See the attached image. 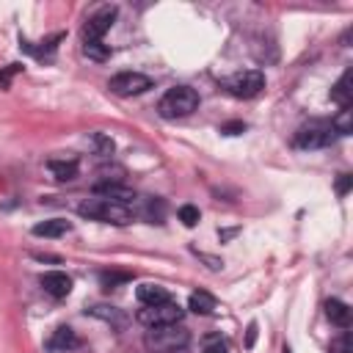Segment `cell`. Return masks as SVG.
<instances>
[{"label": "cell", "mask_w": 353, "mask_h": 353, "mask_svg": "<svg viewBox=\"0 0 353 353\" xmlns=\"http://www.w3.org/2000/svg\"><path fill=\"white\" fill-rule=\"evenodd\" d=\"M77 212L88 221H102V223H113V226H127L135 215L127 204H119V201H108V199H85L77 204Z\"/></svg>", "instance_id": "obj_1"}, {"label": "cell", "mask_w": 353, "mask_h": 353, "mask_svg": "<svg viewBox=\"0 0 353 353\" xmlns=\"http://www.w3.org/2000/svg\"><path fill=\"white\" fill-rule=\"evenodd\" d=\"M188 342H190V334L179 323L149 328L146 336H143V345H146L149 353H185Z\"/></svg>", "instance_id": "obj_2"}, {"label": "cell", "mask_w": 353, "mask_h": 353, "mask_svg": "<svg viewBox=\"0 0 353 353\" xmlns=\"http://www.w3.org/2000/svg\"><path fill=\"white\" fill-rule=\"evenodd\" d=\"M199 108V94L190 88V85H176V88H168L157 105L160 116L163 119H185L190 116L193 110Z\"/></svg>", "instance_id": "obj_3"}, {"label": "cell", "mask_w": 353, "mask_h": 353, "mask_svg": "<svg viewBox=\"0 0 353 353\" xmlns=\"http://www.w3.org/2000/svg\"><path fill=\"white\" fill-rule=\"evenodd\" d=\"M334 138H336V132H334L331 121L314 119V121L303 124V127L295 132V141H292V143H295L298 149H323V146H328Z\"/></svg>", "instance_id": "obj_4"}, {"label": "cell", "mask_w": 353, "mask_h": 353, "mask_svg": "<svg viewBox=\"0 0 353 353\" xmlns=\"http://www.w3.org/2000/svg\"><path fill=\"white\" fill-rule=\"evenodd\" d=\"M182 314H185V312H182L179 303H174V301H163V303L138 309L135 320H138L141 325H146V328H157V325H174V323H179Z\"/></svg>", "instance_id": "obj_5"}, {"label": "cell", "mask_w": 353, "mask_h": 353, "mask_svg": "<svg viewBox=\"0 0 353 353\" xmlns=\"http://www.w3.org/2000/svg\"><path fill=\"white\" fill-rule=\"evenodd\" d=\"M221 85L237 99H251L265 88V74L256 72V69H245V72H237L232 77H223Z\"/></svg>", "instance_id": "obj_6"}, {"label": "cell", "mask_w": 353, "mask_h": 353, "mask_svg": "<svg viewBox=\"0 0 353 353\" xmlns=\"http://www.w3.org/2000/svg\"><path fill=\"white\" fill-rule=\"evenodd\" d=\"M108 88L116 97H138V94H143V91L152 88V77H146L141 72H119L116 77H110Z\"/></svg>", "instance_id": "obj_7"}, {"label": "cell", "mask_w": 353, "mask_h": 353, "mask_svg": "<svg viewBox=\"0 0 353 353\" xmlns=\"http://www.w3.org/2000/svg\"><path fill=\"white\" fill-rule=\"evenodd\" d=\"M113 19H116V6H105L97 14H91L83 25V41H102V36L113 25Z\"/></svg>", "instance_id": "obj_8"}, {"label": "cell", "mask_w": 353, "mask_h": 353, "mask_svg": "<svg viewBox=\"0 0 353 353\" xmlns=\"http://www.w3.org/2000/svg\"><path fill=\"white\" fill-rule=\"evenodd\" d=\"M130 210H132V215H141L149 223H163V218H165V201L157 196H141V199L135 196Z\"/></svg>", "instance_id": "obj_9"}, {"label": "cell", "mask_w": 353, "mask_h": 353, "mask_svg": "<svg viewBox=\"0 0 353 353\" xmlns=\"http://www.w3.org/2000/svg\"><path fill=\"white\" fill-rule=\"evenodd\" d=\"M94 196L108 199V201H119V204H127V207L135 201V193L121 182H97L94 185Z\"/></svg>", "instance_id": "obj_10"}, {"label": "cell", "mask_w": 353, "mask_h": 353, "mask_svg": "<svg viewBox=\"0 0 353 353\" xmlns=\"http://www.w3.org/2000/svg\"><path fill=\"white\" fill-rule=\"evenodd\" d=\"M39 281H41L44 292L52 295V298H66L72 292V279L63 270H47V273H41Z\"/></svg>", "instance_id": "obj_11"}, {"label": "cell", "mask_w": 353, "mask_h": 353, "mask_svg": "<svg viewBox=\"0 0 353 353\" xmlns=\"http://www.w3.org/2000/svg\"><path fill=\"white\" fill-rule=\"evenodd\" d=\"M77 345H80V339H77V334H74L69 325L55 328L52 336L47 339V350H50V353H66V350H74Z\"/></svg>", "instance_id": "obj_12"}, {"label": "cell", "mask_w": 353, "mask_h": 353, "mask_svg": "<svg viewBox=\"0 0 353 353\" xmlns=\"http://www.w3.org/2000/svg\"><path fill=\"white\" fill-rule=\"evenodd\" d=\"M91 317H99V320H105V323H110L113 328H124L130 320H127V314L121 312V309H116V306H105V303H94V306H88L85 309Z\"/></svg>", "instance_id": "obj_13"}, {"label": "cell", "mask_w": 353, "mask_h": 353, "mask_svg": "<svg viewBox=\"0 0 353 353\" xmlns=\"http://www.w3.org/2000/svg\"><path fill=\"white\" fill-rule=\"evenodd\" d=\"M135 298L141 301V306H154V303L171 301L168 292H165V287H160V284H149V281L135 287Z\"/></svg>", "instance_id": "obj_14"}, {"label": "cell", "mask_w": 353, "mask_h": 353, "mask_svg": "<svg viewBox=\"0 0 353 353\" xmlns=\"http://www.w3.org/2000/svg\"><path fill=\"white\" fill-rule=\"evenodd\" d=\"M325 317H328L334 325L347 328V325H350V306H347L345 301L331 298V301H325Z\"/></svg>", "instance_id": "obj_15"}, {"label": "cell", "mask_w": 353, "mask_h": 353, "mask_svg": "<svg viewBox=\"0 0 353 353\" xmlns=\"http://www.w3.org/2000/svg\"><path fill=\"white\" fill-rule=\"evenodd\" d=\"M69 229H72L69 221H63V218H50V221L36 223V226H33V234H36V237H61V234H66Z\"/></svg>", "instance_id": "obj_16"}, {"label": "cell", "mask_w": 353, "mask_h": 353, "mask_svg": "<svg viewBox=\"0 0 353 353\" xmlns=\"http://www.w3.org/2000/svg\"><path fill=\"white\" fill-rule=\"evenodd\" d=\"M331 99L339 105V108H350V99H353V88H350V69L334 83L331 88Z\"/></svg>", "instance_id": "obj_17"}, {"label": "cell", "mask_w": 353, "mask_h": 353, "mask_svg": "<svg viewBox=\"0 0 353 353\" xmlns=\"http://www.w3.org/2000/svg\"><path fill=\"white\" fill-rule=\"evenodd\" d=\"M188 309H193L196 314H212V312H215V298H212L210 292L199 290V292H193V295L188 298Z\"/></svg>", "instance_id": "obj_18"}, {"label": "cell", "mask_w": 353, "mask_h": 353, "mask_svg": "<svg viewBox=\"0 0 353 353\" xmlns=\"http://www.w3.org/2000/svg\"><path fill=\"white\" fill-rule=\"evenodd\" d=\"M47 168L52 171L55 179L66 182V179H74L77 176V160H50Z\"/></svg>", "instance_id": "obj_19"}, {"label": "cell", "mask_w": 353, "mask_h": 353, "mask_svg": "<svg viewBox=\"0 0 353 353\" xmlns=\"http://www.w3.org/2000/svg\"><path fill=\"white\" fill-rule=\"evenodd\" d=\"M83 55H88L91 61H108L110 47L105 41H83Z\"/></svg>", "instance_id": "obj_20"}, {"label": "cell", "mask_w": 353, "mask_h": 353, "mask_svg": "<svg viewBox=\"0 0 353 353\" xmlns=\"http://www.w3.org/2000/svg\"><path fill=\"white\" fill-rule=\"evenodd\" d=\"M91 143H94V152H97L99 157H110V154L116 152L113 138H110V135H105V132H94V135H91Z\"/></svg>", "instance_id": "obj_21"}, {"label": "cell", "mask_w": 353, "mask_h": 353, "mask_svg": "<svg viewBox=\"0 0 353 353\" xmlns=\"http://www.w3.org/2000/svg\"><path fill=\"white\" fill-rule=\"evenodd\" d=\"M350 119H353V110H350V108H342V113L331 121L334 132H336V135H350V130H353V121H350Z\"/></svg>", "instance_id": "obj_22"}, {"label": "cell", "mask_w": 353, "mask_h": 353, "mask_svg": "<svg viewBox=\"0 0 353 353\" xmlns=\"http://www.w3.org/2000/svg\"><path fill=\"white\" fill-rule=\"evenodd\" d=\"M176 215H179V221H182L185 226H196V223H199V218H201L199 207H193V204H182Z\"/></svg>", "instance_id": "obj_23"}, {"label": "cell", "mask_w": 353, "mask_h": 353, "mask_svg": "<svg viewBox=\"0 0 353 353\" xmlns=\"http://www.w3.org/2000/svg\"><path fill=\"white\" fill-rule=\"evenodd\" d=\"M328 353H353V345H350V334H347V331H345V334H339V336L331 342Z\"/></svg>", "instance_id": "obj_24"}, {"label": "cell", "mask_w": 353, "mask_h": 353, "mask_svg": "<svg viewBox=\"0 0 353 353\" xmlns=\"http://www.w3.org/2000/svg\"><path fill=\"white\" fill-rule=\"evenodd\" d=\"M201 353H229V347H226V342L221 339V336H210L207 342H204V350Z\"/></svg>", "instance_id": "obj_25"}, {"label": "cell", "mask_w": 353, "mask_h": 353, "mask_svg": "<svg viewBox=\"0 0 353 353\" xmlns=\"http://www.w3.org/2000/svg\"><path fill=\"white\" fill-rule=\"evenodd\" d=\"M130 276L127 273H99V281L105 284V287H113V284H119V281H127Z\"/></svg>", "instance_id": "obj_26"}, {"label": "cell", "mask_w": 353, "mask_h": 353, "mask_svg": "<svg viewBox=\"0 0 353 353\" xmlns=\"http://www.w3.org/2000/svg\"><path fill=\"white\" fill-rule=\"evenodd\" d=\"M350 185H353V176H350V174H339V179H336V193L345 196V193L350 190Z\"/></svg>", "instance_id": "obj_27"}, {"label": "cell", "mask_w": 353, "mask_h": 353, "mask_svg": "<svg viewBox=\"0 0 353 353\" xmlns=\"http://www.w3.org/2000/svg\"><path fill=\"white\" fill-rule=\"evenodd\" d=\"M243 130H245V124H243V121H229V124H223V127H221V132H223V135H240Z\"/></svg>", "instance_id": "obj_28"}, {"label": "cell", "mask_w": 353, "mask_h": 353, "mask_svg": "<svg viewBox=\"0 0 353 353\" xmlns=\"http://www.w3.org/2000/svg\"><path fill=\"white\" fill-rule=\"evenodd\" d=\"M256 334H259V325H256V323H251V325H248V331H245V347H248V350L254 347V342H256Z\"/></svg>", "instance_id": "obj_29"}, {"label": "cell", "mask_w": 353, "mask_h": 353, "mask_svg": "<svg viewBox=\"0 0 353 353\" xmlns=\"http://www.w3.org/2000/svg\"><path fill=\"white\" fill-rule=\"evenodd\" d=\"M19 69H22V63H11L6 72H0V85H8V77H11V74H17Z\"/></svg>", "instance_id": "obj_30"}, {"label": "cell", "mask_w": 353, "mask_h": 353, "mask_svg": "<svg viewBox=\"0 0 353 353\" xmlns=\"http://www.w3.org/2000/svg\"><path fill=\"white\" fill-rule=\"evenodd\" d=\"M196 254H199V256L207 262V268H210V270H221V268H223V262H221V259H215V256H207V254H201V251H196Z\"/></svg>", "instance_id": "obj_31"}, {"label": "cell", "mask_w": 353, "mask_h": 353, "mask_svg": "<svg viewBox=\"0 0 353 353\" xmlns=\"http://www.w3.org/2000/svg\"><path fill=\"white\" fill-rule=\"evenodd\" d=\"M281 353H292V350H290V347H287V345H284V350H281Z\"/></svg>", "instance_id": "obj_32"}]
</instances>
